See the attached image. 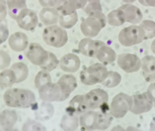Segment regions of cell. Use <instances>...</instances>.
I'll return each instance as SVG.
<instances>
[{
  "mask_svg": "<svg viewBox=\"0 0 155 131\" xmlns=\"http://www.w3.org/2000/svg\"><path fill=\"white\" fill-rule=\"evenodd\" d=\"M3 101L9 107L28 108L36 103L32 91L23 88H8L3 93Z\"/></svg>",
  "mask_w": 155,
  "mask_h": 131,
  "instance_id": "1",
  "label": "cell"
},
{
  "mask_svg": "<svg viewBox=\"0 0 155 131\" xmlns=\"http://www.w3.org/2000/svg\"><path fill=\"white\" fill-rule=\"evenodd\" d=\"M109 71L103 64L96 63L87 68H84L80 73L81 83L87 86L102 84L108 76Z\"/></svg>",
  "mask_w": 155,
  "mask_h": 131,
  "instance_id": "2",
  "label": "cell"
},
{
  "mask_svg": "<svg viewBox=\"0 0 155 131\" xmlns=\"http://www.w3.org/2000/svg\"><path fill=\"white\" fill-rule=\"evenodd\" d=\"M42 38L48 45L54 48H61L68 42V34L62 27L53 25L44 29Z\"/></svg>",
  "mask_w": 155,
  "mask_h": 131,
  "instance_id": "3",
  "label": "cell"
},
{
  "mask_svg": "<svg viewBox=\"0 0 155 131\" xmlns=\"http://www.w3.org/2000/svg\"><path fill=\"white\" fill-rule=\"evenodd\" d=\"M118 40L123 46H133L142 43L145 40L144 31L140 26L131 25L123 28L120 31Z\"/></svg>",
  "mask_w": 155,
  "mask_h": 131,
  "instance_id": "4",
  "label": "cell"
},
{
  "mask_svg": "<svg viewBox=\"0 0 155 131\" xmlns=\"http://www.w3.org/2000/svg\"><path fill=\"white\" fill-rule=\"evenodd\" d=\"M133 106V97L124 93H120L112 99L110 106V112L114 118H123L130 111Z\"/></svg>",
  "mask_w": 155,
  "mask_h": 131,
  "instance_id": "5",
  "label": "cell"
},
{
  "mask_svg": "<svg viewBox=\"0 0 155 131\" xmlns=\"http://www.w3.org/2000/svg\"><path fill=\"white\" fill-rule=\"evenodd\" d=\"M60 12V21L59 24L60 27L64 29H70L74 27L78 20L77 10L71 6V4L67 2L63 4L60 8H58Z\"/></svg>",
  "mask_w": 155,
  "mask_h": 131,
  "instance_id": "6",
  "label": "cell"
},
{
  "mask_svg": "<svg viewBox=\"0 0 155 131\" xmlns=\"http://www.w3.org/2000/svg\"><path fill=\"white\" fill-rule=\"evenodd\" d=\"M26 57L32 64L41 67L47 61L49 52L45 51L40 44L33 42L27 47Z\"/></svg>",
  "mask_w": 155,
  "mask_h": 131,
  "instance_id": "7",
  "label": "cell"
},
{
  "mask_svg": "<svg viewBox=\"0 0 155 131\" xmlns=\"http://www.w3.org/2000/svg\"><path fill=\"white\" fill-rule=\"evenodd\" d=\"M117 64L125 73H134L141 69V60L134 54L124 53L117 56Z\"/></svg>",
  "mask_w": 155,
  "mask_h": 131,
  "instance_id": "8",
  "label": "cell"
},
{
  "mask_svg": "<svg viewBox=\"0 0 155 131\" xmlns=\"http://www.w3.org/2000/svg\"><path fill=\"white\" fill-rule=\"evenodd\" d=\"M39 97L43 101H62V90L57 83H47L38 89Z\"/></svg>",
  "mask_w": 155,
  "mask_h": 131,
  "instance_id": "9",
  "label": "cell"
},
{
  "mask_svg": "<svg viewBox=\"0 0 155 131\" xmlns=\"http://www.w3.org/2000/svg\"><path fill=\"white\" fill-rule=\"evenodd\" d=\"M133 97V106H132L130 112L134 115H140V114L146 113L149 110H152L154 106V102L151 101L147 93H140V94H134Z\"/></svg>",
  "mask_w": 155,
  "mask_h": 131,
  "instance_id": "10",
  "label": "cell"
},
{
  "mask_svg": "<svg viewBox=\"0 0 155 131\" xmlns=\"http://www.w3.org/2000/svg\"><path fill=\"white\" fill-rule=\"evenodd\" d=\"M18 27L25 31H33L38 25V17L33 10L23 9L17 18Z\"/></svg>",
  "mask_w": 155,
  "mask_h": 131,
  "instance_id": "11",
  "label": "cell"
},
{
  "mask_svg": "<svg viewBox=\"0 0 155 131\" xmlns=\"http://www.w3.org/2000/svg\"><path fill=\"white\" fill-rule=\"evenodd\" d=\"M89 105L90 110L100 109L101 106L107 103L109 100L108 93L101 88H95L85 94Z\"/></svg>",
  "mask_w": 155,
  "mask_h": 131,
  "instance_id": "12",
  "label": "cell"
},
{
  "mask_svg": "<svg viewBox=\"0 0 155 131\" xmlns=\"http://www.w3.org/2000/svg\"><path fill=\"white\" fill-rule=\"evenodd\" d=\"M105 45L104 42L97 40H93L87 37L81 40L78 43V51L81 54L87 57H97L99 49Z\"/></svg>",
  "mask_w": 155,
  "mask_h": 131,
  "instance_id": "13",
  "label": "cell"
},
{
  "mask_svg": "<svg viewBox=\"0 0 155 131\" xmlns=\"http://www.w3.org/2000/svg\"><path fill=\"white\" fill-rule=\"evenodd\" d=\"M81 31L84 36L89 38H93L98 35L103 28L100 21L92 17H88L83 20L80 26Z\"/></svg>",
  "mask_w": 155,
  "mask_h": 131,
  "instance_id": "14",
  "label": "cell"
},
{
  "mask_svg": "<svg viewBox=\"0 0 155 131\" xmlns=\"http://www.w3.org/2000/svg\"><path fill=\"white\" fill-rule=\"evenodd\" d=\"M32 110L35 112V117L38 120L45 121L51 119L54 113V106L49 101H43L40 105L35 103L33 105Z\"/></svg>",
  "mask_w": 155,
  "mask_h": 131,
  "instance_id": "15",
  "label": "cell"
},
{
  "mask_svg": "<svg viewBox=\"0 0 155 131\" xmlns=\"http://www.w3.org/2000/svg\"><path fill=\"white\" fill-rule=\"evenodd\" d=\"M81 62L79 57L73 53H68L61 57L59 66L64 72L75 73L80 68Z\"/></svg>",
  "mask_w": 155,
  "mask_h": 131,
  "instance_id": "16",
  "label": "cell"
},
{
  "mask_svg": "<svg viewBox=\"0 0 155 131\" xmlns=\"http://www.w3.org/2000/svg\"><path fill=\"white\" fill-rule=\"evenodd\" d=\"M57 84L62 90V101H65L78 87L76 77L72 74H64L59 78Z\"/></svg>",
  "mask_w": 155,
  "mask_h": 131,
  "instance_id": "17",
  "label": "cell"
},
{
  "mask_svg": "<svg viewBox=\"0 0 155 131\" xmlns=\"http://www.w3.org/2000/svg\"><path fill=\"white\" fill-rule=\"evenodd\" d=\"M125 13L126 22L133 25H137L142 21L143 13L139 8L133 5L132 3H125L119 8Z\"/></svg>",
  "mask_w": 155,
  "mask_h": 131,
  "instance_id": "18",
  "label": "cell"
},
{
  "mask_svg": "<svg viewBox=\"0 0 155 131\" xmlns=\"http://www.w3.org/2000/svg\"><path fill=\"white\" fill-rule=\"evenodd\" d=\"M66 110L74 112L78 116H81L82 114L90 110L86 95H76L74 97L69 101V106L66 108Z\"/></svg>",
  "mask_w": 155,
  "mask_h": 131,
  "instance_id": "19",
  "label": "cell"
},
{
  "mask_svg": "<svg viewBox=\"0 0 155 131\" xmlns=\"http://www.w3.org/2000/svg\"><path fill=\"white\" fill-rule=\"evenodd\" d=\"M99 112L90 110L82 114L79 117V123L83 130H96L97 129Z\"/></svg>",
  "mask_w": 155,
  "mask_h": 131,
  "instance_id": "20",
  "label": "cell"
},
{
  "mask_svg": "<svg viewBox=\"0 0 155 131\" xmlns=\"http://www.w3.org/2000/svg\"><path fill=\"white\" fill-rule=\"evenodd\" d=\"M8 45L16 52L24 51L28 47V37L25 33L17 31L9 36Z\"/></svg>",
  "mask_w": 155,
  "mask_h": 131,
  "instance_id": "21",
  "label": "cell"
},
{
  "mask_svg": "<svg viewBox=\"0 0 155 131\" xmlns=\"http://www.w3.org/2000/svg\"><path fill=\"white\" fill-rule=\"evenodd\" d=\"M39 18L46 27L56 25L60 21V12L57 8H43L39 13Z\"/></svg>",
  "mask_w": 155,
  "mask_h": 131,
  "instance_id": "22",
  "label": "cell"
},
{
  "mask_svg": "<svg viewBox=\"0 0 155 131\" xmlns=\"http://www.w3.org/2000/svg\"><path fill=\"white\" fill-rule=\"evenodd\" d=\"M18 116L15 110L6 109L1 111L0 125L2 130H11L18 122Z\"/></svg>",
  "mask_w": 155,
  "mask_h": 131,
  "instance_id": "23",
  "label": "cell"
},
{
  "mask_svg": "<svg viewBox=\"0 0 155 131\" xmlns=\"http://www.w3.org/2000/svg\"><path fill=\"white\" fill-rule=\"evenodd\" d=\"M79 124L80 123H79L78 115L69 110H66V113L62 116L60 125L63 130L73 131L76 130L78 128Z\"/></svg>",
  "mask_w": 155,
  "mask_h": 131,
  "instance_id": "24",
  "label": "cell"
},
{
  "mask_svg": "<svg viewBox=\"0 0 155 131\" xmlns=\"http://www.w3.org/2000/svg\"><path fill=\"white\" fill-rule=\"evenodd\" d=\"M100 109H101V111L99 112L97 129L105 130L109 128V126L112 122L113 116L110 114V106H108L107 103H106L102 106H101Z\"/></svg>",
  "mask_w": 155,
  "mask_h": 131,
  "instance_id": "25",
  "label": "cell"
},
{
  "mask_svg": "<svg viewBox=\"0 0 155 131\" xmlns=\"http://www.w3.org/2000/svg\"><path fill=\"white\" fill-rule=\"evenodd\" d=\"M97 58L101 64L105 65H108L115 62L117 56L113 49H111L107 45H104L99 49Z\"/></svg>",
  "mask_w": 155,
  "mask_h": 131,
  "instance_id": "26",
  "label": "cell"
},
{
  "mask_svg": "<svg viewBox=\"0 0 155 131\" xmlns=\"http://www.w3.org/2000/svg\"><path fill=\"white\" fill-rule=\"evenodd\" d=\"M8 11L10 18L17 20L23 9L27 8V0H6Z\"/></svg>",
  "mask_w": 155,
  "mask_h": 131,
  "instance_id": "27",
  "label": "cell"
},
{
  "mask_svg": "<svg viewBox=\"0 0 155 131\" xmlns=\"http://www.w3.org/2000/svg\"><path fill=\"white\" fill-rule=\"evenodd\" d=\"M14 84H17V76L14 71L11 69L2 70L0 74V84L1 89L10 88Z\"/></svg>",
  "mask_w": 155,
  "mask_h": 131,
  "instance_id": "28",
  "label": "cell"
},
{
  "mask_svg": "<svg viewBox=\"0 0 155 131\" xmlns=\"http://www.w3.org/2000/svg\"><path fill=\"white\" fill-rule=\"evenodd\" d=\"M107 22L112 27H120L126 22L125 13L120 8L112 10L107 15Z\"/></svg>",
  "mask_w": 155,
  "mask_h": 131,
  "instance_id": "29",
  "label": "cell"
},
{
  "mask_svg": "<svg viewBox=\"0 0 155 131\" xmlns=\"http://www.w3.org/2000/svg\"><path fill=\"white\" fill-rule=\"evenodd\" d=\"M11 69H12L16 74V76H17V84L23 82L28 77V74H29L28 67L24 63H14L11 66Z\"/></svg>",
  "mask_w": 155,
  "mask_h": 131,
  "instance_id": "30",
  "label": "cell"
},
{
  "mask_svg": "<svg viewBox=\"0 0 155 131\" xmlns=\"http://www.w3.org/2000/svg\"><path fill=\"white\" fill-rule=\"evenodd\" d=\"M142 74H151L155 72V57L153 55H145L141 60Z\"/></svg>",
  "mask_w": 155,
  "mask_h": 131,
  "instance_id": "31",
  "label": "cell"
},
{
  "mask_svg": "<svg viewBox=\"0 0 155 131\" xmlns=\"http://www.w3.org/2000/svg\"><path fill=\"white\" fill-rule=\"evenodd\" d=\"M120 82H121V76L119 73L116 71H109L107 79L101 84L108 88H113L118 86L120 84Z\"/></svg>",
  "mask_w": 155,
  "mask_h": 131,
  "instance_id": "32",
  "label": "cell"
},
{
  "mask_svg": "<svg viewBox=\"0 0 155 131\" xmlns=\"http://www.w3.org/2000/svg\"><path fill=\"white\" fill-rule=\"evenodd\" d=\"M140 26L144 31L145 40L155 37V21L151 20H144L140 23Z\"/></svg>",
  "mask_w": 155,
  "mask_h": 131,
  "instance_id": "33",
  "label": "cell"
},
{
  "mask_svg": "<svg viewBox=\"0 0 155 131\" xmlns=\"http://www.w3.org/2000/svg\"><path fill=\"white\" fill-rule=\"evenodd\" d=\"M51 82V76L50 73L46 70L41 69V71L37 73L35 77V86L37 89H39L41 87L45 85L47 83Z\"/></svg>",
  "mask_w": 155,
  "mask_h": 131,
  "instance_id": "34",
  "label": "cell"
},
{
  "mask_svg": "<svg viewBox=\"0 0 155 131\" xmlns=\"http://www.w3.org/2000/svg\"><path fill=\"white\" fill-rule=\"evenodd\" d=\"M21 129L26 131H44L46 130V128L38 120L27 119V121L24 123Z\"/></svg>",
  "mask_w": 155,
  "mask_h": 131,
  "instance_id": "35",
  "label": "cell"
},
{
  "mask_svg": "<svg viewBox=\"0 0 155 131\" xmlns=\"http://www.w3.org/2000/svg\"><path fill=\"white\" fill-rule=\"evenodd\" d=\"M59 64H60V60H58L56 55L51 52H49V58H48L47 61L40 68L48 72H51L56 69Z\"/></svg>",
  "mask_w": 155,
  "mask_h": 131,
  "instance_id": "36",
  "label": "cell"
},
{
  "mask_svg": "<svg viewBox=\"0 0 155 131\" xmlns=\"http://www.w3.org/2000/svg\"><path fill=\"white\" fill-rule=\"evenodd\" d=\"M83 10L87 15H88L89 13L95 12V11L102 12V8H101L100 0H87V3L83 8Z\"/></svg>",
  "mask_w": 155,
  "mask_h": 131,
  "instance_id": "37",
  "label": "cell"
},
{
  "mask_svg": "<svg viewBox=\"0 0 155 131\" xmlns=\"http://www.w3.org/2000/svg\"><path fill=\"white\" fill-rule=\"evenodd\" d=\"M67 0H39L41 6L43 8H60Z\"/></svg>",
  "mask_w": 155,
  "mask_h": 131,
  "instance_id": "38",
  "label": "cell"
},
{
  "mask_svg": "<svg viewBox=\"0 0 155 131\" xmlns=\"http://www.w3.org/2000/svg\"><path fill=\"white\" fill-rule=\"evenodd\" d=\"M0 69L1 70L6 69L8 67H9L11 64V57L6 51L1 50L0 51Z\"/></svg>",
  "mask_w": 155,
  "mask_h": 131,
  "instance_id": "39",
  "label": "cell"
},
{
  "mask_svg": "<svg viewBox=\"0 0 155 131\" xmlns=\"http://www.w3.org/2000/svg\"><path fill=\"white\" fill-rule=\"evenodd\" d=\"M87 16L97 19V20L101 23L102 27H106L107 22V17H106L105 14H103V12H101V11H95V12H91V13H89Z\"/></svg>",
  "mask_w": 155,
  "mask_h": 131,
  "instance_id": "40",
  "label": "cell"
},
{
  "mask_svg": "<svg viewBox=\"0 0 155 131\" xmlns=\"http://www.w3.org/2000/svg\"><path fill=\"white\" fill-rule=\"evenodd\" d=\"M68 2L71 4L73 8H74L76 10H78V9H83L86 6L87 0H68Z\"/></svg>",
  "mask_w": 155,
  "mask_h": 131,
  "instance_id": "41",
  "label": "cell"
},
{
  "mask_svg": "<svg viewBox=\"0 0 155 131\" xmlns=\"http://www.w3.org/2000/svg\"><path fill=\"white\" fill-rule=\"evenodd\" d=\"M0 33H1V35H0V43L3 44V42L7 41V39L8 38L9 36L8 29L6 25L1 23V26H0Z\"/></svg>",
  "mask_w": 155,
  "mask_h": 131,
  "instance_id": "42",
  "label": "cell"
},
{
  "mask_svg": "<svg viewBox=\"0 0 155 131\" xmlns=\"http://www.w3.org/2000/svg\"><path fill=\"white\" fill-rule=\"evenodd\" d=\"M5 0L0 1V20L1 22H3L7 17V6Z\"/></svg>",
  "mask_w": 155,
  "mask_h": 131,
  "instance_id": "43",
  "label": "cell"
},
{
  "mask_svg": "<svg viewBox=\"0 0 155 131\" xmlns=\"http://www.w3.org/2000/svg\"><path fill=\"white\" fill-rule=\"evenodd\" d=\"M147 95L151 99V101L155 103V83H151L147 88Z\"/></svg>",
  "mask_w": 155,
  "mask_h": 131,
  "instance_id": "44",
  "label": "cell"
},
{
  "mask_svg": "<svg viewBox=\"0 0 155 131\" xmlns=\"http://www.w3.org/2000/svg\"><path fill=\"white\" fill-rule=\"evenodd\" d=\"M143 77L148 83H155V72L151 74H143Z\"/></svg>",
  "mask_w": 155,
  "mask_h": 131,
  "instance_id": "45",
  "label": "cell"
},
{
  "mask_svg": "<svg viewBox=\"0 0 155 131\" xmlns=\"http://www.w3.org/2000/svg\"><path fill=\"white\" fill-rule=\"evenodd\" d=\"M146 3L148 4V7H153L155 8V0H145Z\"/></svg>",
  "mask_w": 155,
  "mask_h": 131,
  "instance_id": "46",
  "label": "cell"
},
{
  "mask_svg": "<svg viewBox=\"0 0 155 131\" xmlns=\"http://www.w3.org/2000/svg\"><path fill=\"white\" fill-rule=\"evenodd\" d=\"M149 129H150V130H155V117L153 118L152 121L149 125Z\"/></svg>",
  "mask_w": 155,
  "mask_h": 131,
  "instance_id": "47",
  "label": "cell"
},
{
  "mask_svg": "<svg viewBox=\"0 0 155 131\" xmlns=\"http://www.w3.org/2000/svg\"><path fill=\"white\" fill-rule=\"evenodd\" d=\"M138 1H139V3H140V4H142L143 6L148 7V4L146 3V1H145V0H138Z\"/></svg>",
  "mask_w": 155,
  "mask_h": 131,
  "instance_id": "48",
  "label": "cell"
},
{
  "mask_svg": "<svg viewBox=\"0 0 155 131\" xmlns=\"http://www.w3.org/2000/svg\"><path fill=\"white\" fill-rule=\"evenodd\" d=\"M151 51H153V53L155 54V40L152 42V44H151Z\"/></svg>",
  "mask_w": 155,
  "mask_h": 131,
  "instance_id": "49",
  "label": "cell"
},
{
  "mask_svg": "<svg viewBox=\"0 0 155 131\" xmlns=\"http://www.w3.org/2000/svg\"><path fill=\"white\" fill-rule=\"evenodd\" d=\"M122 1L125 3H134L136 0H122Z\"/></svg>",
  "mask_w": 155,
  "mask_h": 131,
  "instance_id": "50",
  "label": "cell"
},
{
  "mask_svg": "<svg viewBox=\"0 0 155 131\" xmlns=\"http://www.w3.org/2000/svg\"><path fill=\"white\" fill-rule=\"evenodd\" d=\"M116 129H121V130H125V129H123L120 127V125H117V127H114L112 129V130H116Z\"/></svg>",
  "mask_w": 155,
  "mask_h": 131,
  "instance_id": "51",
  "label": "cell"
},
{
  "mask_svg": "<svg viewBox=\"0 0 155 131\" xmlns=\"http://www.w3.org/2000/svg\"><path fill=\"white\" fill-rule=\"evenodd\" d=\"M127 130H130V129H138L136 128H132V127H128V128L126 129Z\"/></svg>",
  "mask_w": 155,
  "mask_h": 131,
  "instance_id": "52",
  "label": "cell"
},
{
  "mask_svg": "<svg viewBox=\"0 0 155 131\" xmlns=\"http://www.w3.org/2000/svg\"><path fill=\"white\" fill-rule=\"evenodd\" d=\"M154 108H155V103H154Z\"/></svg>",
  "mask_w": 155,
  "mask_h": 131,
  "instance_id": "53",
  "label": "cell"
}]
</instances>
